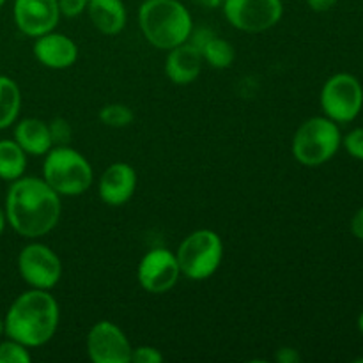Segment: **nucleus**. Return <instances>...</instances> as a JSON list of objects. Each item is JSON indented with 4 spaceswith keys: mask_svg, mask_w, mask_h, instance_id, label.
Here are the masks:
<instances>
[{
    "mask_svg": "<svg viewBox=\"0 0 363 363\" xmlns=\"http://www.w3.org/2000/svg\"><path fill=\"white\" fill-rule=\"evenodd\" d=\"M4 211L14 233L27 240H38L57 227L62 202L60 195L43 177L21 176L11 183Z\"/></svg>",
    "mask_w": 363,
    "mask_h": 363,
    "instance_id": "f257e3e1",
    "label": "nucleus"
},
{
    "mask_svg": "<svg viewBox=\"0 0 363 363\" xmlns=\"http://www.w3.org/2000/svg\"><path fill=\"white\" fill-rule=\"evenodd\" d=\"M59 303L45 289H28L11 303L4 318V335L30 347L45 346L59 328Z\"/></svg>",
    "mask_w": 363,
    "mask_h": 363,
    "instance_id": "f03ea898",
    "label": "nucleus"
},
{
    "mask_svg": "<svg viewBox=\"0 0 363 363\" xmlns=\"http://www.w3.org/2000/svg\"><path fill=\"white\" fill-rule=\"evenodd\" d=\"M138 25L149 45L167 52L186 43L194 30L190 11L179 0H144Z\"/></svg>",
    "mask_w": 363,
    "mask_h": 363,
    "instance_id": "7ed1b4c3",
    "label": "nucleus"
},
{
    "mask_svg": "<svg viewBox=\"0 0 363 363\" xmlns=\"http://www.w3.org/2000/svg\"><path fill=\"white\" fill-rule=\"evenodd\" d=\"M43 179L60 197H78L92 186L94 172L87 158L77 149L69 145H55L45 155Z\"/></svg>",
    "mask_w": 363,
    "mask_h": 363,
    "instance_id": "20e7f679",
    "label": "nucleus"
},
{
    "mask_svg": "<svg viewBox=\"0 0 363 363\" xmlns=\"http://www.w3.org/2000/svg\"><path fill=\"white\" fill-rule=\"evenodd\" d=\"M342 145V135L335 121L311 117L293 137V156L305 167H321L333 158Z\"/></svg>",
    "mask_w": 363,
    "mask_h": 363,
    "instance_id": "39448f33",
    "label": "nucleus"
},
{
    "mask_svg": "<svg viewBox=\"0 0 363 363\" xmlns=\"http://www.w3.org/2000/svg\"><path fill=\"white\" fill-rule=\"evenodd\" d=\"M181 275L190 280H208L223 261V241L215 230L199 229L188 234L176 250Z\"/></svg>",
    "mask_w": 363,
    "mask_h": 363,
    "instance_id": "423d86ee",
    "label": "nucleus"
},
{
    "mask_svg": "<svg viewBox=\"0 0 363 363\" xmlns=\"http://www.w3.org/2000/svg\"><path fill=\"white\" fill-rule=\"evenodd\" d=\"M321 108L328 119L337 124L351 123L363 108V87L354 74L337 73L325 82L321 89Z\"/></svg>",
    "mask_w": 363,
    "mask_h": 363,
    "instance_id": "0eeeda50",
    "label": "nucleus"
},
{
    "mask_svg": "<svg viewBox=\"0 0 363 363\" xmlns=\"http://www.w3.org/2000/svg\"><path fill=\"white\" fill-rule=\"evenodd\" d=\"M222 11L234 28L257 34L282 20L284 4L282 0H223Z\"/></svg>",
    "mask_w": 363,
    "mask_h": 363,
    "instance_id": "6e6552de",
    "label": "nucleus"
},
{
    "mask_svg": "<svg viewBox=\"0 0 363 363\" xmlns=\"http://www.w3.org/2000/svg\"><path fill=\"white\" fill-rule=\"evenodd\" d=\"M18 272L28 287L50 291L62 277V262L48 245L30 243L18 255Z\"/></svg>",
    "mask_w": 363,
    "mask_h": 363,
    "instance_id": "1a4fd4ad",
    "label": "nucleus"
},
{
    "mask_svg": "<svg viewBox=\"0 0 363 363\" xmlns=\"http://www.w3.org/2000/svg\"><path fill=\"white\" fill-rule=\"evenodd\" d=\"M181 277L176 254L167 248H152L144 257L137 269V279L142 289L151 294H165L172 289Z\"/></svg>",
    "mask_w": 363,
    "mask_h": 363,
    "instance_id": "9d476101",
    "label": "nucleus"
},
{
    "mask_svg": "<svg viewBox=\"0 0 363 363\" xmlns=\"http://www.w3.org/2000/svg\"><path fill=\"white\" fill-rule=\"evenodd\" d=\"M133 346L112 321H99L87 333V354L94 363H130Z\"/></svg>",
    "mask_w": 363,
    "mask_h": 363,
    "instance_id": "9b49d317",
    "label": "nucleus"
},
{
    "mask_svg": "<svg viewBox=\"0 0 363 363\" xmlns=\"http://www.w3.org/2000/svg\"><path fill=\"white\" fill-rule=\"evenodd\" d=\"M13 16L18 30L28 38H39L55 30L60 20L57 0H14Z\"/></svg>",
    "mask_w": 363,
    "mask_h": 363,
    "instance_id": "f8f14e48",
    "label": "nucleus"
},
{
    "mask_svg": "<svg viewBox=\"0 0 363 363\" xmlns=\"http://www.w3.org/2000/svg\"><path fill=\"white\" fill-rule=\"evenodd\" d=\"M137 172L130 163L117 162L112 163L105 172L99 176L98 181V194L99 199L106 206H123L133 197L137 190Z\"/></svg>",
    "mask_w": 363,
    "mask_h": 363,
    "instance_id": "ddd939ff",
    "label": "nucleus"
},
{
    "mask_svg": "<svg viewBox=\"0 0 363 363\" xmlns=\"http://www.w3.org/2000/svg\"><path fill=\"white\" fill-rule=\"evenodd\" d=\"M34 57L48 69H67L78 60V46L66 34L52 30L35 38Z\"/></svg>",
    "mask_w": 363,
    "mask_h": 363,
    "instance_id": "4468645a",
    "label": "nucleus"
},
{
    "mask_svg": "<svg viewBox=\"0 0 363 363\" xmlns=\"http://www.w3.org/2000/svg\"><path fill=\"white\" fill-rule=\"evenodd\" d=\"M202 66H204V59H202L201 50L186 41L169 50L165 60V74L172 84L190 85L199 78Z\"/></svg>",
    "mask_w": 363,
    "mask_h": 363,
    "instance_id": "2eb2a0df",
    "label": "nucleus"
},
{
    "mask_svg": "<svg viewBox=\"0 0 363 363\" xmlns=\"http://www.w3.org/2000/svg\"><path fill=\"white\" fill-rule=\"evenodd\" d=\"M14 140L27 156H45L53 147L48 123L38 117H25L14 126Z\"/></svg>",
    "mask_w": 363,
    "mask_h": 363,
    "instance_id": "dca6fc26",
    "label": "nucleus"
},
{
    "mask_svg": "<svg viewBox=\"0 0 363 363\" xmlns=\"http://www.w3.org/2000/svg\"><path fill=\"white\" fill-rule=\"evenodd\" d=\"M85 13L96 30L105 35H116L126 27L128 13L123 0H89Z\"/></svg>",
    "mask_w": 363,
    "mask_h": 363,
    "instance_id": "f3484780",
    "label": "nucleus"
},
{
    "mask_svg": "<svg viewBox=\"0 0 363 363\" xmlns=\"http://www.w3.org/2000/svg\"><path fill=\"white\" fill-rule=\"evenodd\" d=\"M27 169V152L16 144V140H0V179L13 183L20 179Z\"/></svg>",
    "mask_w": 363,
    "mask_h": 363,
    "instance_id": "a211bd4d",
    "label": "nucleus"
},
{
    "mask_svg": "<svg viewBox=\"0 0 363 363\" xmlns=\"http://www.w3.org/2000/svg\"><path fill=\"white\" fill-rule=\"evenodd\" d=\"M21 108V92L13 78L0 74V131L18 121Z\"/></svg>",
    "mask_w": 363,
    "mask_h": 363,
    "instance_id": "6ab92c4d",
    "label": "nucleus"
},
{
    "mask_svg": "<svg viewBox=\"0 0 363 363\" xmlns=\"http://www.w3.org/2000/svg\"><path fill=\"white\" fill-rule=\"evenodd\" d=\"M202 59L213 69H229L236 60V50L227 39L213 34L204 46L201 48Z\"/></svg>",
    "mask_w": 363,
    "mask_h": 363,
    "instance_id": "aec40b11",
    "label": "nucleus"
},
{
    "mask_svg": "<svg viewBox=\"0 0 363 363\" xmlns=\"http://www.w3.org/2000/svg\"><path fill=\"white\" fill-rule=\"evenodd\" d=\"M133 110L128 105H123V103H108V105H105L99 110V121H101L105 126L116 128V130L128 128L133 123Z\"/></svg>",
    "mask_w": 363,
    "mask_h": 363,
    "instance_id": "412c9836",
    "label": "nucleus"
},
{
    "mask_svg": "<svg viewBox=\"0 0 363 363\" xmlns=\"http://www.w3.org/2000/svg\"><path fill=\"white\" fill-rule=\"evenodd\" d=\"M32 354L27 346L7 337L0 342V363H30Z\"/></svg>",
    "mask_w": 363,
    "mask_h": 363,
    "instance_id": "4be33fe9",
    "label": "nucleus"
},
{
    "mask_svg": "<svg viewBox=\"0 0 363 363\" xmlns=\"http://www.w3.org/2000/svg\"><path fill=\"white\" fill-rule=\"evenodd\" d=\"M50 135H52L53 145H67L71 138V126L66 119L62 117H57V119L50 121L48 123Z\"/></svg>",
    "mask_w": 363,
    "mask_h": 363,
    "instance_id": "5701e85b",
    "label": "nucleus"
},
{
    "mask_svg": "<svg viewBox=\"0 0 363 363\" xmlns=\"http://www.w3.org/2000/svg\"><path fill=\"white\" fill-rule=\"evenodd\" d=\"M342 144L344 149L347 151V155L363 162V128H357V130L350 131V133L342 138Z\"/></svg>",
    "mask_w": 363,
    "mask_h": 363,
    "instance_id": "b1692460",
    "label": "nucleus"
},
{
    "mask_svg": "<svg viewBox=\"0 0 363 363\" xmlns=\"http://www.w3.org/2000/svg\"><path fill=\"white\" fill-rule=\"evenodd\" d=\"M163 354L152 346H138L131 350L130 363H162Z\"/></svg>",
    "mask_w": 363,
    "mask_h": 363,
    "instance_id": "393cba45",
    "label": "nucleus"
},
{
    "mask_svg": "<svg viewBox=\"0 0 363 363\" xmlns=\"http://www.w3.org/2000/svg\"><path fill=\"white\" fill-rule=\"evenodd\" d=\"M59 2L60 16L77 18L87 11L89 0H57Z\"/></svg>",
    "mask_w": 363,
    "mask_h": 363,
    "instance_id": "a878e982",
    "label": "nucleus"
},
{
    "mask_svg": "<svg viewBox=\"0 0 363 363\" xmlns=\"http://www.w3.org/2000/svg\"><path fill=\"white\" fill-rule=\"evenodd\" d=\"M275 360L279 363H300L301 354L294 347H280L275 353Z\"/></svg>",
    "mask_w": 363,
    "mask_h": 363,
    "instance_id": "bb28decb",
    "label": "nucleus"
},
{
    "mask_svg": "<svg viewBox=\"0 0 363 363\" xmlns=\"http://www.w3.org/2000/svg\"><path fill=\"white\" fill-rule=\"evenodd\" d=\"M339 0H307V6L311 7L314 13H326V11L333 9Z\"/></svg>",
    "mask_w": 363,
    "mask_h": 363,
    "instance_id": "cd10ccee",
    "label": "nucleus"
},
{
    "mask_svg": "<svg viewBox=\"0 0 363 363\" xmlns=\"http://www.w3.org/2000/svg\"><path fill=\"white\" fill-rule=\"evenodd\" d=\"M351 233L357 240L363 241V208L358 209L353 218H351Z\"/></svg>",
    "mask_w": 363,
    "mask_h": 363,
    "instance_id": "c85d7f7f",
    "label": "nucleus"
},
{
    "mask_svg": "<svg viewBox=\"0 0 363 363\" xmlns=\"http://www.w3.org/2000/svg\"><path fill=\"white\" fill-rule=\"evenodd\" d=\"M194 2L204 9H218V7H222L223 0H194Z\"/></svg>",
    "mask_w": 363,
    "mask_h": 363,
    "instance_id": "c756f323",
    "label": "nucleus"
},
{
    "mask_svg": "<svg viewBox=\"0 0 363 363\" xmlns=\"http://www.w3.org/2000/svg\"><path fill=\"white\" fill-rule=\"evenodd\" d=\"M7 225V220H6V211H4V208L0 206V236H2L4 229H6Z\"/></svg>",
    "mask_w": 363,
    "mask_h": 363,
    "instance_id": "7c9ffc66",
    "label": "nucleus"
},
{
    "mask_svg": "<svg viewBox=\"0 0 363 363\" xmlns=\"http://www.w3.org/2000/svg\"><path fill=\"white\" fill-rule=\"evenodd\" d=\"M358 330H360V333L363 335V311H362L360 318H358Z\"/></svg>",
    "mask_w": 363,
    "mask_h": 363,
    "instance_id": "2f4dec72",
    "label": "nucleus"
},
{
    "mask_svg": "<svg viewBox=\"0 0 363 363\" xmlns=\"http://www.w3.org/2000/svg\"><path fill=\"white\" fill-rule=\"evenodd\" d=\"M4 335V319L0 318V337Z\"/></svg>",
    "mask_w": 363,
    "mask_h": 363,
    "instance_id": "473e14b6",
    "label": "nucleus"
},
{
    "mask_svg": "<svg viewBox=\"0 0 363 363\" xmlns=\"http://www.w3.org/2000/svg\"><path fill=\"white\" fill-rule=\"evenodd\" d=\"M7 0H0V7H4V4H6Z\"/></svg>",
    "mask_w": 363,
    "mask_h": 363,
    "instance_id": "72a5a7b5",
    "label": "nucleus"
},
{
    "mask_svg": "<svg viewBox=\"0 0 363 363\" xmlns=\"http://www.w3.org/2000/svg\"><path fill=\"white\" fill-rule=\"evenodd\" d=\"M0 259H2V257H0Z\"/></svg>",
    "mask_w": 363,
    "mask_h": 363,
    "instance_id": "f704fd0d",
    "label": "nucleus"
}]
</instances>
